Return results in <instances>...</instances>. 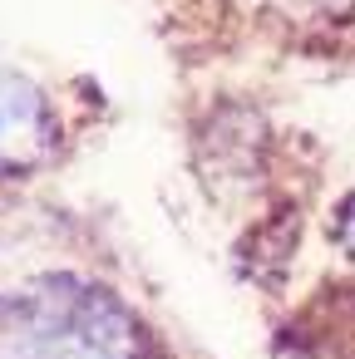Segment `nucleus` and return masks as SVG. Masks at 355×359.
<instances>
[{
  "label": "nucleus",
  "instance_id": "obj_1",
  "mask_svg": "<svg viewBox=\"0 0 355 359\" xmlns=\"http://www.w3.org/2000/svg\"><path fill=\"white\" fill-rule=\"evenodd\" d=\"M0 359H148V344L114 295L50 276L0 300Z\"/></svg>",
  "mask_w": 355,
  "mask_h": 359
},
{
  "label": "nucleus",
  "instance_id": "obj_2",
  "mask_svg": "<svg viewBox=\"0 0 355 359\" xmlns=\"http://www.w3.org/2000/svg\"><path fill=\"white\" fill-rule=\"evenodd\" d=\"M55 148V114L35 84L0 69V177L35 168Z\"/></svg>",
  "mask_w": 355,
  "mask_h": 359
},
{
  "label": "nucleus",
  "instance_id": "obj_3",
  "mask_svg": "<svg viewBox=\"0 0 355 359\" xmlns=\"http://www.w3.org/2000/svg\"><path fill=\"white\" fill-rule=\"evenodd\" d=\"M345 241L355 246V197H350V207H345Z\"/></svg>",
  "mask_w": 355,
  "mask_h": 359
}]
</instances>
